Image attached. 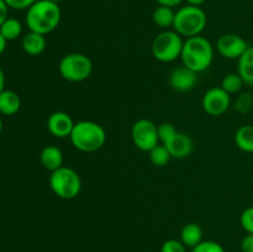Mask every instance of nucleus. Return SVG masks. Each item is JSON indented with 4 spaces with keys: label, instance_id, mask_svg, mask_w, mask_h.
Returning a JSON list of instances; mask_svg holds the SVG:
<instances>
[{
    "label": "nucleus",
    "instance_id": "nucleus-9",
    "mask_svg": "<svg viewBox=\"0 0 253 252\" xmlns=\"http://www.w3.org/2000/svg\"><path fill=\"white\" fill-rule=\"evenodd\" d=\"M231 105V96L221 86H214L207 90L202 99L203 110L210 116H221Z\"/></svg>",
    "mask_w": 253,
    "mask_h": 252
},
{
    "label": "nucleus",
    "instance_id": "nucleus-12",
    "mask_svg": "<svg viewBox=\"0 0 253 252\" xmlns=\"http://www.w3.org/2000/svg\"><path fill=\"white\" fill-rule=\"evenodd\" d=\"M198 82V73L182 66L173 69L169 76V84L177 91H189L195 86Z\"/></svg>",
    "mask_w": 253,
    "mask_h": 252
},
{
    "label": "nucleus",
    "instance_id": "nucleus-14",
    "mask_svg": "<svg viewBox=\"0 0 253 252\" xmlns=\"http://www.w3.org/2000/svg\"><path fill=\"white\" fill-rule=\"evenodd\" d=\"M40 161H41V165L43 166L44 169L54 172L63 166V153L57 146L48 145L42 148Z\"/></svg>",
    "mask_w": 253,
    "mask_h": 252
},
{
    "label": "nucleus",
    "instance_id": "nucleus-16",
    "mask_svg": "<svg viewBox=\"0 0 253 252\" xmlns=\"http://www.w3.org/2000/svg\"><path fill=\"white\" fill-rule=\"evenodd\" d=\"M180 241L185 247L193 249L203 241V229L197 222H188L180 230Z\"/></svg>",
    "mask_w": 253,
    "mask_h": 252
},
{
    "label": "nucleus",
    "instance_id": "nucleus-27",
    "mask_svg": "<svg viewBox=\"0 0 253 252\" xmlns=\"http://www.w3.org/2000/svg\"><path fill=\"white\" fill-rule=\"evenodd\" d=\"M240 224L247 234H253V207H249L242 211Z\"/></svg>",
    "mask_w": 253,
    "mask_h": 252
},
{
    "label": "nucleus",
    "instance_id": "nucleus-32",
    "mask_svg": "<svg viewBox=\"0 0 253 252\" xmlns=\"http://www.w3.org/2000/svg\"><path fill=\"white\" fill-rule=\"evenodd\" d=\"M160 5H163V6H169L174 7L177 5H179L183 0H156Z\"/></svg>",
    "mask_w": 253,
    "mask_h": 252
},
{
    "label": "nucleus",
    "instance_id": "nucleus-3",
    "mask_svg": "<svg viewBox=\"0 0 253 252\" xmlns=\"http://www.w3.org/2000/svg\"><path fill=\"white\" fill-rule=\"evenodd\" d=\"M71 142L76 150L81 152H96L106 142V132L100 124L90 120H82L74 124Z\"/></svg>",
    "mask_w": 253,
    "mask_h": 252
},
{
    "label": "nucleus",
    "instance_id": "nucleus-28",
    "mask_svg": "<svg viewBox=\"0 0 253 252\" xmlns=\"http://www.w3.org/2000/svg\"><path fill=\"white\" fill-rule=\"evenodd\" d=\"M161 252H187V247L180 240L169 239L163 242Z\"/></svg>",
    "mask_w": 253,
    "mask_h": 252
},
{
    "label": "nucleus",
    "instance_id": "nucleus-13",
    "mask_svg": "<svg viewBox=\"0 0 253 252\" xmlns=\"http://www.w3.org/2000/svg\"><path fill=\"white\" fill-rule=\"evenodd\" d=\"M165 146L167 147L172 158H177V160L189 157L190 153L193 152V148H194L193 140L189 135L184 132L175 133L174 137L168 141L167 143H165Z\"/></svg>",
    "mask_w": 253,
    "mask_h": 252
},
{
    "label": "nucleus",
    "instance_id": "nucleus-4",
    "mask_svg": "<svg viewBox=\"0 0 253 252\" xmlns=\"http://www.w3.org/2000/svg\"><path fill=\"white\" fill-rule=\"evenodd\" d=\"M208 17L200 6L185 5L175 12L173 29L182 37L199 36L207 27Z\"/></svg>",
    "mask_w": 253,
    "mask_h": 252
},
{
    "label": "nucleus",
    "instance_id": "nucleus-34",
    "mask_svg": "<svg viewBox=\"0 0 253 252\" xmlns=\"http://www.w3.org/2000/svg\"><path fill=\"white\" fill-rule=\"evenodd\" d=\"M188 5H193V6H202L207 0H185Z\"/></svg>",
    "mask_w": 253,
    "mask_h": 252
},
{
    "label": "nucleus",
    "instance_id": "nucleus-8",
    "mask_svg": "<svg viewBox=\"0 0 253 252\" xmlns=\"http://www.w3.org/2000/svg\"><path fill=\"white\" fill-rule=\"evenodd\" d=\"M131 137L138 150L143 152H150L160 142L158 126L148 119H141L132 125Z\"/></svg>",
    "mask_w": 253,
    "mask_h": 252
},
{
    "label": "nucleus",
    "instance_id": "nucleus-25",
    "mask_svg": "<svg viewBox=\"0 0 253 252\" xmlns=\"http://www.w3.org/2000/svg\"><path fill=\"white\" fill-rule=\"evenodd\" d=\"M235 110L239 113H247L252 109L253 106V96L250 93H242L237 96L235 101Z\"/></svg>",
    "mask_w": 253,
    "mask_h": 252
},
{
    "label": "nucleus",
    "instance_id": "nucleus-7",
    "mask_svg": "<svg viewBox=\"0 0 253 252\" xmlns=\"http://www.w3.org/2000/svg\"><path fill=\"white\" fill-rule=\"evenodd\" d=\"M182 36L174 30H166L155 37L152 42V54L162 63H170L180 58L183 48Z\"/></svg>",
    "mask_w": 253,
    "mask_h": 252
},
{
    "label": "nucleus",
    "instance_id": "nucleus-23",
    "mask_svg": "<svg viewBox=\"0 0 253 252\" xmlns=\"http://www.w3.org/2000/svg\"><path fill=\"white\" fill-rule=\"evenodd\" d=\"M244 85L245 82L242 81L241 76L239 73H229L222 78L221 85L220 86L231 95V94L239 93Z\"/></svg>",
    "mask_w": 253,
    "mask_h": 252
},
{
    "label": "nucleus",
    "instance_id": "nucleus-18",
    "mask_svg": "<svg viewBox=\"0 0 253 252\" xmlns=\"http://www.w3.org/2000/svg\"><path fill=\"white\" fill-rule=\"evenodd\" d=\"M237 61V73L241 76L245 84L253 86V47H249Z\"/></svg>",
    "mask_w": 253,
    "mask_h": 252
},
{
    "label": "nucleus",
    "instance_id": "nucleus-11",
    "mask_svg": "<svg viewBox=\"0 0 253 252\" xmlns=\"http://www.w3.org/2000/svg\"><path fill=\"white\" fill-rule=\"evenodd\" d=\"M74 124L76 123L69 114L64 113V111H54L48 116L47 128H48L49 133L53 135L54 137L66 138L71 136Z\"/></svg>",
    "mask_w": 253,
    "mask_h": 252
},
{
    "label": "nucleus",
    "instance_id": "nucleus-29",
    "mask_svg": "<svg viewBox=\"0 0 253 252\" xmlns=\"http://www.w3.org/2000/svg\"><path fill=\"white\" fill-rule=\"evenodd\" d=\"M7 4V6L15 10H25L29 9L32 4L37 1V0H4Z\"/></svg>",
    "mask_w": 253,
    "mask_h": 252
},
{
    "label": "nucleus",
    "instance_id": "nucleus-36",
    "mask_svg": "<svg viewBox=\"0 0 253 252\" xmlns=\"http://www.w3.org/2000/svg\"><path fill=\"white\" fill-rule=\"evenodd\" d=\"M49 1H52V2H56V4H59V2H61V1H63V0H49Z\"/></svg>",
    "mask_w": 253,
    "mask_h": 252
},
{
    "label": "nucleus",
    "instance_id": "nucleus-33",
    "mask_svg": "<svg viewBox=\"0 0 253 252\" xmlns=\"http://www.w3.org/2000/svg\"><path fill=\"white\" fill-rule=\"evenodd\" d=\"M4 86H5V74H4V71L1 69V67H0V93L4 90Z\"/></svg>",
    "mask_w": 253,
    "mask_h": 252
},
{
    "label": "nucleus",
    "instance_id": "nucleus-35",
    "mask_svg": "<svg viewBox=\"0 0 253 252\" xmlns=\"http://www.w3.org/2000/svg\"><path fill=\"white\" fill-rule=\"evenodd\" d=\"M6 40L2 37V35L0 34V54L2 53V52L5 51V48H6Z\"/></svg>",
    "mask_w": 253,
    "mask_h": 252
},
{
    "label": "nucleus",
    "instance_id": "nucleus-1",
    "mask_svg": "<svg viewBox=\"0 0 253 252\" xmlns=\"http://www.w3.org/2000/svg\"><path fill=\"white\" fill-rule=\"evenodd\" d=\"M62 19L61 7L49 0H37L27 9L26 26L30 31L41 35H48L58 27Z\"/></svg>",
    "mask_w": 253,
    "mask_h": 252
},
{
    "label": "nucleus",
    "instance_id": "nucleus-26",
    "mask_svg": "<svg viewBox=\"0 0 253 252\" xmlns=\"http://www.w3.org/2000/svg\"><path fill=\"white\" fill-rule=\"evenodd\" d=\"M192 252H225V249L216 241L212 240H203L199 245L193 247Z\"/></svg>",
    "mask_w": 253,
    "mask_h": 252
},
{
    "label": "nucleus",
    "instance_id": "nucleus-19",
    "mask_svg": "<svg viewBox=\"0 0 253 252\" xmlns=\"http://www.w3.org/2000/svg\"><path fill=\"white\" fill-rule=\"evenodd\" d=\"M235 143L244 152L253 153V125H244L237 128Z\"/></svg>",
    "mask_w": 253,
    "mask_h": 252
},
{
    "label": "nucleus",
    "instance_id": "nucleus-5",
    "mask_svg": "<svg viewBox=\"0 0 253 252\" xmlns=\"http://www.w3.org/2000/svg\"><path fill=\"white\" fill-rule=\"evenodd\" d=\"M48 182L54 195L63 200H72L81 194L82 179L71 167L62 166L54 172H51Z\"/></svg>",
    "mask_w": 253,
    "mask_h": 252
},
{
    "label": "nucleus",
    "instance_id": "nucleus-10",
    "mask_svg": "<svg viewBox=\"0 0 253 252\" xmlns=\"http://www.w3.org/2000/svg\"><path fill=\"white\" fill-rule=\"evenodd\" d=\"M249 48L247 42L236 34H225L219 37L216 49L220 56L227 59H239Z\"/></svg>",
    "mask_w": 253,
    "mask_h": 252
},
{
    "label": "nucleus",
    "instance_id": "nucleus-21",
    "mask_svg": "<svg viewBox=\"0 0 253 252\" xmlns=\"http://www.w3.org/2000/svg\"><path fill=\"white\" fill-rule=\"evenodd\" d=\"M22 32V24L17 19L14 17H7L2 25L0 26V34L2 35L6 41L16 40Z\"/></svg>",
    "mask_w": 253,
    "mask_h": 252
},
{
    "label": "nucleus",
    "instance_id": "nucleus-15",
    "mask_svg": "<svg viewBox=\"0 0 253 252\" xmlns=\"http://www.w3.org/2000/svg\"><path fill=\"white\" fill-rule=\"evenodd\" d=\"M47 41L44 35L30 31L22 39V48L30 56H39L46 49Z\"/></svg>",
    "mask_w": 253,
    "mask_h": 252
},
{
    "label": "nucleus",
    "instance_id": "nucleus-31",
    "mask_svg": "<svg viewBox=\"0 0 253 252\" xmlns=\"http://www.w3.org/2000/svg\"><path fill=\"white\" fill-rule=\"evenodd\" d=\"M7 12H9V6H7V4L4 0H0V26L9 17L7 16Z\"/></svg>",
    "mask_w": 253,
    "mask_h": 252
},
{
    "label": "nucleus",
    "instance_id": "nucleus-17",
    "mask_svg": "<svg viewBox=\"0 0 253 252\" xmlns=\"http://www.w3.org/2000/svg\"><path fill=\"white\" fill-rule=\"evenodd\" d=\"M21 108V99L14 90H4L0 93V113L2 115H14Z\"/></svg>",
    "mask_w": 253,
    "mask_h": 252
},
{
    "label": "nucleus",
    "instance_id": "nucleus-30",
    "mask_svg": "<svg viewBox=\"0 0 253 252\" xmlns=\"http://www.w3.org/2000/svg\"><path fill=\"white\" fill-rule=\"evenodd\" d=\"M242 252H253V234H247L241 240Z\"/></svg>",
    "mask_w": 253,
    "mask_h": 252
},
{
    "label": "nucleus",
    "instance_id": "nucleus-37",
    "mask_svg": "<svg viewBox=\"0 0 253 252\" xmlns=\"http://www.w3.org/2000/svg\"><path fill=\"white\" fill-rule=\"evenodd\" d=\"M1 131H2V120L1 118H0V133H1Z\"/></svg>",
    "mask_w": 253,
    "mask_h": 252
},
{
    "label": "nucleus",
    "instance_id": "nucleus-20",
    "mask_svg": "<svg viewBox=\"0 0 253 252\" xmlns=\"http://www.w3.org/2000/svg\"><path fill=\"white\" fill-rule=\"evenodd\" d=\"M174 17H175V11L173 10V7L169 6H163L160 5L158 7H156L155 11L152 14V20L158 27L161 29H168V27H173L174 24Z\"/></svg>",
    "mask_w": 253,
    "mask_h": 252
},
{
    "label": "nucleus",
    "instance_id": "nucleus-2",
    "mask_svg": "<svg viewBox=\"0 0 253 252\" xmlns=\"http://www.w3.org/2000/svg\"><path fill=\"white\" fill-rule=\"evenodd\" d=\"M180 59L183 66L188 67L195 73H200L211 66L214 61V47L211 42L202 35L189 37L183 43Z\"/></svg>",
    "mask_w": 253,
    "mask_h": 252
},
{
    "label": "nucleus",
    "instance_id": "nucleus-22",
    "mask_svg": "<svg viewBox=\"0 0 253 252\" xmlns=\"http://www.w3.org/2000/svg\"><path fill=\"white\" fill-rule=\"evenodd\" d=\"M148 157H150L151 163L156 167H165L168 165V162L170 161L172 156L168 152L167 147L165 145H160L158 143L156 147H153L152 150L148 152Z\"/></svg>",
    "mask_w": 253,
    "mask_h": 252
},
{
    "label": "nucleus",
    "instance_id": "nucleus-6",
    "mask_svg": "<svg viewBox=\"0 0 253 252\" xmlns=\"http://www.w3.org/2000/svg\"><path fill=\"white\" fill-rule=\"evenodd\" d=\"M59 74L66 81L72 83L84 82L93 72V62L88 56L79 52H72L62 57L58 66Z\"/></svg>",
    "mask_w": 253,
    "mask_h": 252
},
{
    "label": "nucleus",
    "instance_id": "nucleus-24",
    "mask_svg": "<svg viewBox=\"0 0 253 252\" xmlns=\"http://www.w3.org/2000/svg\"><path fill=\"white\" fill-rule=\"evenodd\" d=\"M177 132V128L174 127L173 124L163 123L161 124V125H158V138H160V141L162 142V145H165L168 141L172 140Z\"/></svg>",
    "mask_w": 253,
    "mask_h": 252
}]
</instances>
